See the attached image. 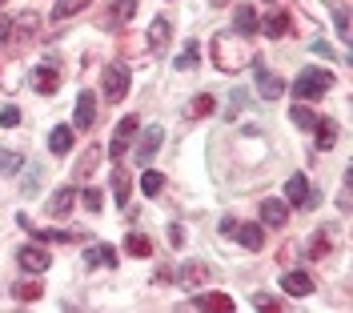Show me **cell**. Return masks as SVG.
Wrapping results in <instances>:
<instances>
[{
    "instance_id": "cell-1",
    "label": "cell",
    "mask_w": 353,
    "mask_h": 313,
    "mask_svg": "<svg viewBox=\"0 0 353 313\" xmlns=\"http://www.w3.org/2000/svg\"><path fill=\"white\" fill-rule=\"evenodd\" d=\"M333 85V72L330 68H305L297 81H293V97L297 101H313V97H321V92Z\"/></svg>"
},
{
    "instance_id": "cell-2",
    "label": "cell",
    "mask_w": 353,
    "mask_h": 313,
    "mask_svg": "<svg viewBox=\"0 0 353 313\" xmlns=\"http://www.w3.org/2000/svg\"><path fill=\"white\" fill-rule=\"evenodd\" d=\"M132 85V72L125 65H109L105 77H101V89H105V101H125V92Z\"/></svg>"
},
{
    "instance_id": "cell-3",
    "label": "cell",
    "mask_w": 353,
    "mask_h": 313,
    "mask_svg": "<svg viewBox=\"0 0 353 313\" xmlns=\"http://www.w3.org/2000/svg\"><path fill=\"white\" fill-rule=\"evenodd\" d=\"M137 129H141V121H137V117H121L117 137H112V145H109V156H112V161H121V156H125V149H129V141L137 137Z\"/></svg>"
},
{
    "instance_id": "cell-4",
    "label": "cell",
    "mask_w": 353,
    "mask_h": 313,
    "mask_svg": "<svg viewBox=\"0 0 353 313\" xmlns=\"http://www.w3.org/2000/svg\"><path fill=\"white\" fill-rule=\"evenodd\" d=\"M253 77H257V89H261V97H265V101H277V97L285 92V81H281L277 72H269L265 65H257V68H253Z\"/></svg>"
},
{
    "instance_id": "cell-5",
    "label": "cell",
    "mask_w": 353,
    "mask_h": 313,
    "mask_svg": "<svg viewBox=\"0 0 353 313\" xmlns=\"http://www.w3.org/2000/svg\"><path fill=\"white\" fill-rule=\"evenodd\" d=\"M17 261H21V269H28V273H44V269L52 265L48 249H41V245H24L21 253H17Z\"/></svg>"
},
{
    "instance_id": "cell-6",
    "label": "cell",
    "mask_w": 353,
    "mask_h": 313,
    "mask_svg": "<svg viewBox=\"0 0 353 313\" xmlns=\"http://www.w3.org/2000/svg\"><path fill=\"white\" fill-rule=\"evenodd\" d=\"M92 121H97V92H81V97H77L72 129H92Z\"/></svg>"
},
{
    "instance_id": "cell-7",
    "label": "cell",
    "mask_w": 353,
    "mask_h": 313,
    "mask_svg": "<svg viewBox=\"0 0 353 313\" xmlns=\"http://www.w3.org/2000/svg\"><path fill=\"white\" fill-rule=\"evenodd\" d=\"M161 141H165V129H145V133H141V145H137V165H149V161H153V153L157 149H161Z\"/></svg>"
},
{
    "instance_id": "cell-8",
    "label": "cell",
    "mask_w": 353,
    "mask_h": 313,
    "mask_svg": "<svg viewBox=\"0 0 353 313\" xmlns=\"http://www.w3.org/2000/svg\"><path fill=\"white\" fill-rule=\"evenodd\" d=\"M281 290H285L289 297H309V293H313V277L301 273V269H293V273L281 277Z\"/></svg>"
},
{
    "instance_id": "cell-9",
    "label": "cell",
    "mask_w": 353,
    "mask_h": 313,
    "mask_svg": "<svg viewBox=\"0 0 353 313\" xmlns=\"http://www.w3.org/2000/svg\"><path fill=\"white\" fill-rule=\"evenodd\" d=\"M32 89L44 92V97H52V92L61 89V72H57L52 65H41L37 72H32Z\"/></svg>"
},
{
    "instance_id": "cell-10",
    "label": "cell",
    "mask_w": 353,
    "mask_h": 313,
    "mask_svg": "<svg viewBox=\"0 0 353 313\" xmlns=\"http://www.w3.org/2000/svg\"><path fill=\"white\" fill-rule=\"evenodd\" d=\"M233 28H237V37H257V32H261V21H257L253 4H241V8H237V17H233Z\"/></svg>"
},
{
    "instance_id": "cell-11",
    "label": "cell",
    "mask_w": 353,
    "mask_h": 313,
    "mask_svg": "<svg viewBox=\"0 0 353 313\" xmlns=\"http://www.w3.org/2000/svg\"><path fill=\"white\" fill-rule=\"evenodd\" d=\"M72 205H77V189H72V185H61V189L52 193V201H48V213H52V217H68Z\"/></svg>"
},
{
    "instance_id": "cell-12",
    "label": "cell",
    "mask_w": 353,
    "mask_h": 313,
    "mask_svg": "<svg viewBox=\"0 0 353 313\" xmlns=\"http://www.w3.org/2000/svg\"><path fill=\"white\" fill-rule=\"evenodd\" d=\"M285 217H289L285 201H277V197H265V201H261V221L269 225V229H281Z\"/></svg>"
},
{
    "instance_id": "cell-13",
    "label": "cell",
    "mask_w": 353,
    "mask_h": 313,
    "mask_svg": "<svg viewBox=\"0 0 353 313\" xmlns=\"http://www.w3.org/2000/svg\"><path fill=\"white\" fill-rule=\"evenodd\" d=\"M137 4H141V0H112L105 24H109V28H121L125 21H132V17H137Z\"/></svg>"
},
{
    "instance_id": "cell-14",
    "label": "cell",
    "mask_w": 353,
    "mask_h": 313,
    "mask_svg": "<svg viewBox=\"0 0 353 313\" xmlns=\"http://www.w3.org/2000/svg\"><path fill=\"white\" fill-rule=\"evenodd\" d=\"M85 265L88 269H112V265H117V249H112V245H92L85 253Z\"/></svg>"
},
{
    "instance_id": "cell-15",
    "label": "cell",
    "mask_w": 353,
    "mask_h": 313,
    "mask_svg": "<svg viewBox=\"0 0 353 313\" xmlns=\"http://www.w3.org/2000/svg\"><path fill=\"white\" fill-rule=\"evenodd\" d=\"M189 305H197V310H213V313H225V310H233V297H229V293H201V297H193Z\"/></svg>"
},
{
    "instance_id": "cell-16",
    "label": "cell",
    "mask_w": 353,
    "mask_h": 313,
    "mask_svg": "<svg viewBox=\"0 0 353 313\" xmlns=\"http://www.w3.org/2000/svg\"><path fill=\"white\" fill-rule=\"evenodd\" d=\"M285 201H293V205H301V209H305V201H309V181L301 177V173H293V177L285 181Z\"/></svg>"
},
{
    "instance_id": "cell-17",
    "label": "cell",
    "mask_w": 353,
    "mask_h": 313,
    "mask_svg": "<svg viewBox=\"0 0 353 313\" xmlns=\"http://www.w3.org/2000/svg\"><path fill=\"white\" fill-rule=\"evenodd\" d=\"M245 249H261L265 245V229L261 225H237V233H233Z\"/></svg>"
},
{
    "instance_id": "cell-18",
    "label": "cell",
    "mask_w": 353,
    "mask_h": 313,
    "mask_svg": "<svg viewBox=\"0 0 353 313\" xmlns=\"http://www.w3.org/2000/svg\"><path fill=\"white\" fill-rule=\"evenodd\" d=\"M169 32H173V28H169V21H165V17H157V21L149 24V48H153V52H161V48L169 45Z\"/></svg>"
},
{
    "instance_id": "cell-19",
    "label": "cell",
    "mask_w": 353,
    "mask_h": 313,
    "mask_svg": "<svg viewBox=\"0 0 353 313\" xmlns=\"http://www.w3.org/2000/svg\"><path fill=\"white\" fill-rule=\"evenodd\" d=\"M48 149H52L57 156H65L68 149H72V129H68V125H57L52 137H48Z\"/></svg>"
},
{
    "instance_id": "cell-20",
    "label": "cell",
    "mask_w": 353,
    "mask_h": 313,
    "mask_svg": "<svg viewBox=\"0 0 353 313\" xmlns=\"http://www.w3.org/2000/svg\"><path fill=\"white\" fill-rule=\"evenodd\" d=\"M125 253H132V257H149V253H153V241H149L145 233H129V237H125Z\"/></svg>"
},
{
    "instance_id": "cell-21",
    "label": "cell",
    "mask_w": 353,
    "mask_h": 313,
    "mask_svg": "<svg viewBox=\"0 0 353 313\" xmlns=\"http://www.w3.org/2000/svg\"><path fill=\"white\" fill-rule=\"evenodd\" d=\"M37 241H77V233L72 229H32V225H24Z\"/></svg>"
},
{
    "instance_id": "cell-22",
    "label": "cell",
    "mask_w": 353,
    "mask_h": 313,
    "mask_svg": "<svg viewBox=\"0 0 353 313\" xmlns=\"http://www.w3.org/2000/svg\"><path fill=\"white\" fill-rule=\"evenodd\" d=\"M313 129H317V149H333V141H337V121H317Z\"/></svg>"
},
{
    "instance_id": "cell-23",
    "label": "cell",
    "mask_w": 353,
    "mask_h": 313,
    "mask_svg": "<svg viewBox=\"0 0 353 313\" xmlns=\"http://www.w3.org/2000/svg\"><path fill=\"white\" fill-rule=\"evenodd\" d=\"M85 4H92V0H57V8H52V21H68V17H77Z\"/></svg>"
},
{
    "instance_id": "cell-24",
    "label": "cell",
    "mask_w": 353,
    "mask_h": 313,
    "mask_svg": "<svg viewBox=\"0 0 353 313\" xmlns=\"http://www.w3.org/2000/svg\"><path fill=\"white\" fill-rule=\"evenodd\" d=\"M41 293H44L41 281H21V285H12V297H17V301H41Z\"/></svg>"
},
{
    "instance_id": "cell-25",
    "label": "cell",
    "mask_w": 353,
    "mask_h": 313,
    "mask_svg": "<svg viewBox=\"0 0 353 313\" xmlns=\"http://www.w3.org/2000/svg\"><path fill=\"white\" fill-rule=\"evenodd\" d=\"M289 28H293V21H289V12H273V17L265 21V32H269V37H285Z\"/></svg>"
},
{
    "instance_id": "cell-26",
    "label": "cell",
    "mask_w": 353,
    "mask_h": 313,
    "mask_svg": "<svg viewBox=\"0 0 353 313\" xmlns=\"http://www.w3.org/2000/svg\"><path fill=\"white\" fill-rule=\"evenodd\" d=\"M112 193L121 205H129V173L125 169H112Z\"/></svg>"
},
{
    "instance_id": "cell-27",
    "label": "cell",
    "mask_w": 353,
    "mask_h": 313,
    "mask_svg": "<svg viewBox=\"0 0 353 313\" xmlns=\"http://www.w3.org/2000/svg\"><path fill=\"white\" fill-rule=\"evenodd\" d=\"M77 197L85 201L88 213H101V205H105V193H101V189H85V193H77Z\"/></svg>"
},
{
    "instance_id": "cell-28",
    "label": "cell",
    "mask_w": 353,
    "mask_h": 313,
    "mask_svg": "<svg viewBox=\"0 0 353 313\" xmlns=\"http://www.w3.org/2000/svg\"><path fill=\"white\" fill-rule=\"evenodd\" d=\"M201 281H205V265H185L181 269V285L193 290V285H201Z\"/></svg>"
},
{
    "instance_id": "cell-29",
    "label": "cell",
    "mask_w": 353,
    "mask_h": 313,
    "mask_svg": "<svg viewBox=\"0 0 353 313\" xmlns=\"http://www.w3.org/2000/svg\"><path fill=\"white\" fill-rule=\"evenodd\" d=\"M161 189H165V177H161V173H153V169H149V173L141 177V193H149V197H153V193H161Z\"/></svg>"
},
{
    "instance_id": "cell-30",
    "label": "cell",
    "mask_w": 353,
    "mask_h": 313,
    "mask_svg": "<svg viewBox=\"0 0 353 313\" xmlns=\"http://www.w3.org/2000/svg\"><path fill=\"white\" fill-rule=\"evenodd\" d=\"M0 173L4 177H17L21 173V153H0Z\"/></svg>"
},
{
    "instance_id": "cell-31",
    "label": "cell",
    "mask_w": 353,
    "mask_h": 313,
    "mask_svg": "<svg viewBox=\"0 0 353 313\" xmlns=\"http://www.w3.org/2000/svg\"><path fill=\"white\" fill-rule=\"evenodd\" d=\"M293 125H297V129H313V125H317V117H313L305 105H293Z\"/></svg>"
},
{
    "instance_id": "cell-32",
    "label": "cell",
    "mask_w": 353,
    "mask_h": 313,
    "mask_svg": "<svg viewBox=\"0 0 353 313\" xmlns=\"http://www.w3.org/2000/svg\"><path fill=\"white\" fill-rule=\"evenodd\" d=\"M197 61H201V48H197V41H193V45H189L185 52H181V57H176V68L185 72V68H193Z\"/></svg>"
},
{
    "instance_id": "cell-33",
    "label": "cell",
    "mask_w": 353,
    "mask_h": 313,
    "mask_svg": "<svg viewBox=\"0 0 353 313\" xmlns=\"http://www.w3.org/2000/svg\"><path fill=\"white\" fill-rule=\"evenodd\" d=\"M189 112H193V117H209V112H213V97H209V92H201L197 101L189 105Z\"/></svg>"
},
{
    "instance_id": "cell-34",
    "label": "cell",
    "mask_w": 353,
    "mask_h": 313,
    "mask_svg": "<svg viewBox=\"0 0 353 313\" xmlns=\"http://www.w3.org/2000/svg\"><path fill=\"white\" fill-rule=\"evenodd\" d=\"M97 161H101V149H97V145H92V149H88V153L81 156V177H88V173H92V169H97Z\"/></svg>"
},
{
    "instance_id": "cell-35",
    "label": "cell",
    "mask_w": 353,
    "mask_h": 313,
    "mask_svg": "<svg viewBox=\"0 0 353 313\" xmlns=\"http://www.w3.org/2000/svg\"><path fill=\"white\" fill-rule=\"evenodd\" d=\"M333 24H337V32H341V37H350V12H345V4H337V8H333Z\"/></svg>"
},
{
    "instance_id": "cell-36",
    "label": "cell",
    "mask_w": 353,
    "mask_h": 313,
    "mask_svg": "<svg viewBox=\"0 0 353 313\" xmlns=\"http://www.w3.org/2000/svg\"><path fill=\"white\" fill-rule=\"evenodd\" d=\"M325 253H330V237H325V233H317V237H313V261H321Z\"/></svg>"
},
{
    "instance_id": "cell-37",
    "label": "cell",
    "mask_w": 353,
    "mask_h": 313,
    "mask_svg": "<svg viewBox=\"0 0 353 313\" xmlns=\"http://www.w3.org/2000/svg\"><path fill=\"white\" fill-rule=\"evenodd\" d=\"M0 125H4V129H12V125H21V109H12V105H8V109L0 112Z\"/></svg>"
},
{
    "instance_id": "cell-38",
    "label": "cell",
    "mask_w": 353,
    "mask_h": 313,
    "mask_svg": "<svg viewBox=\"0 0 353 313\" xmlns=\"http://www.w3.org/2000/svg\"><path fill=\"white\" fill-rule=\"evenodd\" d=\"M253 305H257V310H281V301H273V297H265V293L253 297Z\"/></svg>"
},
{
    "instance_id": "cell-39",
    "label": "cell",
    "mask_w": 353,
    "mask_h": 313,
    "mask_svg": "<svg viewBox=\"0 0 353 313\" xmlns=\"http://www.w3.org/2000/svg\"><path fill=\"white\" fill-rule=\"evenodd\" d=\"M221 233H225V237H233V233H237V221H233V217H225V221H221Z\"/></svg>"
},
{
    "instance_id": "cell-40",
    "label": "cell",
    "mask_w": 353,
    "mask_h": 313,
    "mask_svg": "<svg viewBox=\"0 0 353 313\" xmlns=\"http://www.w3.org/2000/svg\"><path fill=\"white\" fill-rule=\"evenodd\" d=\"M313 52H321V57H325V61H330V57H333V48L325 45V41H317V45H313Z\"/></svg>"
},
{
    "instance_id": "cell-41",
    "label": "cell",
    "mask_w": 353,
    "mask_h": 313,
    "mask_svg": "<svg viewBox=\"0 0 353 313\" xmlns=\"http://www.w3.org/2000/svg\"><path fill=\"white\" fill-rule=\"evenodd\" d=\"M8 32H12V21H8V17H0V41H4Z\"/></svg>"
},
{
    "instance_id": "cell-42",
    "label": "cell",
    "mask_w": 353,
    "mask_h": 313,
    "mask_svg": "<svg viewBox=\"0 0 353 313\" xmlns=\"http://www.w3.org/2000/svg\"><path fill=\"white\" fill-rule=\"evenodd\" d=\"M209 4H217V8H221V4H229V0H209Z\"/></svg>"
},
{
    "instance_id": "cell-43",
    "label": "cell",
    "mask_w": 353,
    "mask_h": 313,
    "mask_svg": "<svg viewBox=\"0 0 353 313\" xmlns=\"http://www.w3.org/2000/svg\"><path fill=\"white\" fill-rule=\"evenodd\" d=\"M265 4H273V0H265Z\"/></svg>"
},
{
    "instance_id": "cell-44",
    "label": "cell",
    "mask_w": 353,
    "mask_h": 313,
    "mask_svg": "<svg viewBox=\"0 0 353 313\" xmlns=\"http://www.w3.org/2000/svg\"><path fill=\"white\" fill-rule=\"evenodd\" d=\"M0 4H4V0H0Z\"/></svg>"
}]
</instances>
